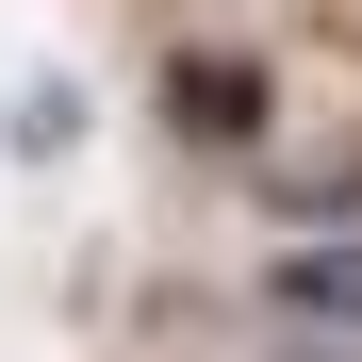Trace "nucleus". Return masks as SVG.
<instances>
[{
    "label": "nucleus",
    "instance_id": "3",
    "mask_svg": "<svg viewBox=\"0 0 362 362\" xmlns=\"http://www.w3.org/2000/svg\"><path fill=\"white\" fill-rule=\"evenodd\" d=\"M17 148L66 165V148H83V83H33V99H17Z\"/></svg>",
    "mask_w": 362,
    "mask_h": 362
},
{
    "label": "nucleus",
    "instance_id": "1",
    "mask_svg": "<svg viewBox=\"0 0 362 362\" xmlns=\"http://www.w3.org/2000/svg\"><path fill=\"white\" fill-rule=\"evenodd\" d=\"M165 132H181V148H214V165H264V132H280L264 49H165Z\"/></svg>",
    "mask_w": 362,
    "mask_h": 362
},
{
    "label": "nucleus",
    "instance_id": "4",
    "mask_svg": "<svg viewBox=\"0 0 362 362\" xmlns=\"http://www.w3.org/2000/svg\"><path fill=\"white\" fill-rule=\"evenodd\" d=\"M280 362H362V329H296V346H280Z\"/></svg>",
    "mask_w": 362,
    "mask_h": 362
},
{
    "label": "nucleus",
    "instance_id": "2",
    "mask_svg": "<svg viewBox=\"0 0 362 362\" xmlns=\"http://www.w3.org/2000/svg\"><path fill=\"white\" fill-rule=\"evenodd\" d=\"M264 296L296 329H362V230H313V247H280L264 264Z\"/></svg>",
    "mask_w": 362,
    "mask_h": 362
}]
</instances>
